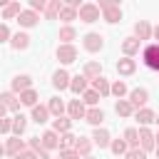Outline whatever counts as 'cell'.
I'll list each match as a JSON object with an SVG mask.
<instances>
[{
  "label": "cell",
  "mask_w": 159,
  "mask_h": 159,
  "mask_svg": "<svg viewBox=\"0 0 159 159\" xmlns=\"http://www.w3.org/2000/svg\"><path fill=\"white\" fill-rule=\"evenodd\" d=\"M77 12H80V20H82V22H94V20H99V7L92 5V2H82Z\"/></svg>",
  "instance_id": "cell-1"
},
{
  "label": "cell",
  "mask_w": 159,
  "mask_h": 159,
  "mask_svg": "<svg viewBox=\"0 0 159 159\" xmlns=\"http://www.w3.org/2000/svg\"><path fill=\"white\" fill-rule=\"evenodd\" d=\"M144 65L149 70H159V45H147L144 47Z\"/></svg>",
  "instance_id": "cell-2"
},
{
  "label": "cell",
  "mask_w": 159,
  "mask_h": 159,
  "mask_svg": "<svg viewBox=\"0 0 159 159\" xmlns=\"http://www.w3.org/2000/svg\"><path fill=\"white\" fill-rule=\"evenodd\" d=\"M84 50H87V52H97V50H102V35H97V32L84 35Z\"/></svg>",
  "instance_id": "cell-3"
},
{
  "label": "cell",
  "mask_w": 159,
  "mask_h": 159,
  "mask_svg": "<svg viewBox=\"0 0 159 159\" xmlns=\"http://www.w3.org/2000/svg\"><path fill=\"white\" fill-rule=\"evenodd\" d=\"M57 57H60V62L70 65V62H75V57H77V50H75L72 45H62V47H57Z\"/></svg>",
  "instance_id": "cell-4"
},
{
  "label": "cell",
  "mask_w": 159,
  "mask_h": 159,
  "mask_svg": "<svg viewBox=\"0 0 159 159\" xmlns=\"http://www.w3.org/2000/svg\"><path fill=\"white\" fill-rule=\"evenodd\" d=\"M147 99H149L147 89H132V94H129V104L132 107H142V104H147Z\"/></svg>",
  "instance_id": "cell-5"
},
{
  "label": "cell",
  "mask_w": 159,
  "mask_h": 159,
  "mask_svg": "<svg viewBox=\"0 0 159 159\" xmlns=\"http://www.w3.org/2000/svg\"><path fill=\"white\" fill-rule=\"evenodd\" d=\"M40 142H42V147L45 149H55V147H60V137H57V132H45L42 137H40Z\"/></svg>",
  "instance_id": "cell-6"
},
{
  "label": "cell",
  "mask_w": 159,
  "mask_h": 159,
  "mask_svg": "<svg viewBox=\"0 0 159 159\" xmlns=\"http://www.w3.org/2000/svg\"><path fill=\"white\" fill-rule=\"evenodd\" d=\"M139 144H142V152H147V149H154V134L149 132V129H139Z\"/></svg>",
  "instance_id": "cell-7"
},
{
  "label": "cell",
  "mask_w": 159,
  "mask_h": 159,
  "mask_svg": "<svg viewBox=\"0 0 159 159\" xmlns=\"http://www.w3.org/2000/svg\"><path fill=\"white\" fill-rule=\"evenodd\" d=\"M17 22H20L22 27H32V25L37 22V15H35L32 10H20V15H17Z\"/></svg>",
  "instance_id": "cell-8"
},
{
  "label": "cell",
  "mask_w": 159,
  "mask_h": 159,
  "mask_svg": "<svg viewBox=\"0 0 159 159\" xmlns=\"http://www.w3.org/2000/svg\"><path fill=\"white\" fill-rule=\"evenodd\" d=\"M52 84H55L57 89H67V87H70V75H67L65 70H57L55 77H52Z\"/></svg>",
  "instance_id": "cell-9"
},
{
  "label": "cell",
  "mask_w": 159,
  "mask_h": 159,
  "mask_svg": "<svg viewBox=\"0 0 159 159\" xmlns=\"http://www.w3.org/2000/svg\"><path fill=\"white\" fill-rule=\"evenodd\" d=\"M70 89H72V92H77V94H80V92H84V89H87V77H84V75L70 77Z\"/></svg>",
  "instance_id": "cell-10"
},
{
  "label": "cell",
  "mask_w": 159,
  "mask_h": 159,
  "mask_svg": "<svg viewBox=\"0 0 159 159\" xmlns=\"http://www.w3.org/2000/svg\"><path fill=\"white\" fill-rule=\"evenodd\" d=\"M67 109H70V119H82V117H84V104H82L80 99H72Z\"/></svg>",
  "instance_id": "cell-11"
},
{
  "label": "cell",
  "mask_w": 159,
  "mask_h": 159,
  "mask_svg": "<svg viewBox=\"0 0 159 159\" xmlns=\"http://www.w3.org/2000/svg\"><path fill=\"white\" fill-rule=\"evenodd\" d=\"M30 84H32V80H30L27 75H17V77L12 80V89H15V92H25Z\"/></svg>",
  "instance_id": "cell-12"
},
{
  "label": "cell",
  "mask_w": 159,
  "mask_h": 159,
  "mask_svg": "<svg viewBox=\"0 0 159 159\" xmlns=\"http://www.w3.org/2000/svg\"><path fill=\"white\" fill-rule=\"evenodd\" d=\"M89 149H92V142H89V139L80 137V139L75 142V152H77V157H80V154H82V157H89Z\"/></svg>",
  "instance_id": "cell-13"
},
{
  "label": "cell",
  "mask_w": 159,
  "mask_h": 159,
  "mask_svg": "<svg viewBox=\"0 0 159 159\" xmlns=\"http://www.w3.org/2000/svg\"><path fill=\"white\" fill-rule=\"evenodd\" d=\"M92 142H94L97 147H109V134H107V129H94Z\"/></svg>",
  "instance_id": "cell-14"
},
{
  "label": "cell",
  "mask_w": 159,
  "mask_h": 159,
  "mask_svg": "<svg viewBox=\"0 0 159 159\" xmlns=\"http://www.w3.org/2000/svg\"><path fill=\"white\" fill-rule=\"evenodd\" d=\"M30 149H32L35 154H40V159H50V154H47V149L42 147L40 137H32V139H30Z\"/></svg>",
  "instance_id": "cell-15"
},
{
  "label": "cell",
  "mask_w": 159,
  "mask_h": 159,
  "mask_svg": "<svg viewBox=\"0 0 159 159\" xmlns=\"http://www.w3.org/2000/svg\"><path fill=\"white\" fill-rule=\"evenodd\" d=\"M27 45H30V37H27L25 32L12 35V47H15V50H27Z\"/></svg>",
  "instance_id": "cell-16"
},
{
  "label": "cell",
  "mask_w": 159,
  "mask_h": 159,
  "mask_svg": "<svg viewBox=\"0 0 159 159\" xmlns=\"http://www.w3.org/2000/svg\"><path fill=\"white\" fill-rule=\"evenodd\" d=\"M117 72H119V75H132V72H134V60H129V57L119 60V62H117Z\"/></svg>",
  "instance_id": "cell-17"
},
{
  "label": "cell",
  "mask_w": 159,
  "mask_h": 159,
  "mask_svg": "<svg viewBox=\"0 0 159 159\" xmlns=\"http://www.w3.org/2000/svg\"><path fill=\"white\" fill-rule=\"evenodd\" d=\"M47 112H52L55 117H62V112H65L62 99H60V97H52V99H50V104H47Z\"/></svg>",
  "instance_id": "cell-18"
},
{
  "label": "cell",
  "mask_w": 159,
  "mask_h": 159,
  "mask_svg": "<svg viewBox=\"0 0 159 159\" xmlns=\"http://www.w3.org/2000/svg\"><path fill=\"white\" fill-rule=\"evenodd\" d=\"M114 112H117L119 117H129V114L134 112V107H132V104H129L127 99H119V102L114 104Z\"/></svg>",
  "instance_id": "cell-19"
},
{
  "label": "cell",
  "mask_w": 159,
  "mask_h": 159,
  "mask_svg": "<svg viewBox=\"0 0 159 159\" xmlns=\"http://www.w3.org/2000/svg\"><path fill=\"white\" fill-rule=\"evenodd\" d=\"M84 119L89 122V124H102V119H104V112L102 109H89V112H84Z\"/></svg>",
  "instance_id": "cell-20"
},
{
  "label": "cell",
  "mask_w": 159,
  "mask_h": 159,
  "mask_svg": "<svg viewBox=\"0 0 159 159\" xmlns=\"http://www.w3.org/2000/svg\"><path fill=\"white\" fill-rule=\"evenodd\" d=\"M22 149H25V144H22V139H17V137H15V139H10V142H7V147H5V152H7V154H12V157H17Z\"/></svg>",
  "instance_id": "cell-21"
},
{
  "label": "cell",
  "mask_w": 159,
  "mask_h": 159,
  "mask_svg": "<svg viewBox=\"0 0 159 159\" xmlns=\"http://www.w3.org/2000/svg\"><path fill=\"white\" fill-rule=\"evenodd\" d=\"M122 50H124V55H134V52L139 50V40H137V37H127V40L122 42Z\"/></svg>",
  "instance_id": "cell-22"
},
{
  "label": "cell",
  "mask_w": 159,
  "mask_h": 159,
  "mask_svg": "<svg viewBox=\"0 0 159 159\" xmlns=\"http://www.w3.org/2000/svg\"><path fill=\"white\" fill-rule=\"evenodd\" d=\"M20 102L27 104V107H35V102H37V92H35V89H25V92H20Z\"/></svg>",
  "instance_id": "cell-23"
},
{
  "label": "cell",
  "mask_w": 159,
  "mask_h": 159,
  "mask_svg": "<svg viewBox=\"0 0 159 159\" xmlns=\"http://www.w3.org/2000/svg\"><path fill=\"white\" fill-rule=\"evenodd\" d=\"M47 114H50V112H47V107H42V104H40V107H37V104L32 107V119H35L37 124L47 122Z\"/></svg>",
  "instance_id": "cell-24"
},
{
  "label": "cell",
  "mask_w": 159,
  "mask_h": 159,
  "mask_svg": "<svg viewBox=\"0 0 159 159\" xmlns=\"http://www.w3.org/2000/svg\"><path fill=\"white\" fill-rule=\"evenodd\" d=\"M134 32H137V40H147L152 30H149V25H147L144 20H139V22L134 25Z\"/></svg>",
  "instance_id": "cell-25"
},
{
  "label": "cell",
  "mask_w": 159,
  "mask_h": 159,
  "mask_svg": "<svg viewBox=\"0 0 159 159\" xmlns=\"http://www.w3.org/2000/svg\"><path fill=\"white\" fill-rule=\"evenodd\" d=\"M137 119H139V124H152V122L157 119V114H154L152 109H139V112H137Z\"/></svg>",
  "instance_id": "cell-26"
},
{
  "label": "cell",
  "mask_w": 159,
  "mask_h": 159,
  "mask_svg": "<svg viewBox=\"0 0 159 159\" xmlns=\"http://www.w3.org/2000/svg\"><path fill=\"white\" fill-rule=\"evenodd\" d=\"M25 127H27L25 117H22V114H15V117H12V127H10V129H12L15 134H22V132H25Z\"/></svg>",
  "instance_id": "cell-27"
},
{
  "label": "cell",
  "mask_w": 159,
  "mask_h": 159,
  "mask_svg": "<svg viewBox=\"0 0 159 159\" xmlns=\"http://www.w3.org/2000/svg\"><path fill=\"white\" fill-rule=\"evenodd\" d=\"M119 17H122L119 5H112V7H107V10H104V20H107V22H117Z\"/></svg>",
  "instance_id": "cell-28"
},
{
  "label": "cell",
  "mask_w": 159,
  "mask_h": 159,
  "mask_svg": "<svg viewBox=\"0 0 159 159\" xmlns=\"http://www.w3.org/2000/svg\"><path fill=\"white\" fill-rule=\"evenodd\" d=\"M0 104L5 107V109H17V99L10 94V92H5V94H0Z\"/></svg>",
  "instance_id": "cell-29"
},
{
  "label": "cell",
  "mask_w": 159,
  "mask_h": 159,
  "mask_svg": "<svg viewBox=\"0 0 159 159\" xmlns=\"http://www.w3.org/2000/svg\"><path fill=\"white\" fill-rule=\"evenodd\" d=\"M70 127H72V122H70V119H65V117H57V119H55V127H52V132H70Z\"/></svg>",
  "instance_id": "cell-30"
},
{
  "label": "cell",
  "mask_w": 159,
  "mask_h": 159,
  "mask_svg": "<svg viewBox=\"0 0 159 159\" xmlns=\"http://www.w3.org/2000/svg\"><path fill=\"white\" fill-rule=\"evenodd\" d=\"M124 142L132 144V147H137V144H139V132H137L134 127H129V129L124 132Z\"/></svg>",
  "instance_id": "cell-31"
},
{
  "label": "cell",
  "mask_w": 159,
  "mask_h": 159,
  "mask_svg": "<svg viewBox=\"0 0 159 159\" xmlns=\"http://www.w3.org/2000/svg\"><path fill=\"white\" fill-rule=\"evenodd\" d=\"M62 10V5H60V0H55V2H50V5H45V12H47V20H55V15Z\"/></svg>",
  "instance_id": "cell-32"
},
{
  "label": "cell",
  "mask_w": 159,
  "mask_h": 159,
  "mask_svg": "<svg viewBox=\"0 0 159 159\" xmlns=\"http://www.w3.org/2000/svg\"><path fill=\"white\" fill-rule=\"evenodd\" d=\"M15 15H20V2H10V5H5L2 17H5V20H10V17H15Z\"/></svg>",
  "instance_id": "cell-33"
},
{
  "label": "cell",
  "mask_w": 159,
  "mask_h": 159,
  "mask_svg": "<svg viewBox=\"0 0 159 159\" xmlns=\"http://www.w3.org/2000/svg\"><path fill=\"white\" fill-rule=\"evenodd\" d=\"M94 92H97V94H109V84H107L104 77H97V80H94Z\"/></svg>",
  "instance_id": "cell-34"
},
{
  "label": "cell",
  "mask_w": 159,
  "mask_h": 159,
  "mask_svg": "<svg viewBox=\"0 0 159 159\" xmlns=\"http://www.w3.org/2000/svg\"><path fill=\"white\" fill-rule=\"evenodd\" d=\"M99 70H102L99 62H89V65L84 67V77H94V80H97V77H99Z\"/></svg>",
  "instance_id": "cell-35"
},
{
  "label": "cell",
  "mask_w": 159,
  "mask_h": 159,
  "mask_svg": "<svg viewBox=\"0 0 159 159\" xmlns=\"http://www.w3.org/2000/svg\"><path fill=\"white\" fill-rule=\"evenodd\" d=\"M60 17H62L65 22H70V20H75V17H77V10L67 5V7H62V10H60Z\"/></svg>",
  "instance_id": "cell-36"
},
{
  "label": "cell",
  "mask_w": 159,
  "mask_h": 159,
  "mask_svg": "<svg viewBox=\"0 0 159 159\" xmlns=\"http://www.w3.org/2000/svg\"><path fill=\"white\" fill-rule=\"evenodd\" d=\"M109 147H112L114 154H124V152H127V142H124V139H114Z\"/></svg>",
  "instance_id": "cell-37"
},
{
  "label": "cell",
  "mask_w": 159,
  "mask_h": 159,
  "mask_svg": "<svg viewBox=\"0 0 159 159\" xmlns=\"http://www.w3.org/2000/svg\"><path fill=\"white\" fill-rule=\"evenodd\" d=\"M82 102H87V104H97L99 102V94L94 92V89H84V99Z\"/></svg>",
  "instance_id": "cell-38"
},
{
  "label": "cell",
  "mask_w": 159,
  "mask_h": 159,
  "mask_svg": "<svg viewBox=\"0 0 159 159\" xmlns=\"http://www.w3.org/2000/svg\"><path fill=\"white\" fill-rule=\"evenodd\" d=\"M60 40H65V42L75 40V27H62L60 30Z\"/></svg>",
  "instance_id": "cell-39"
},
{
  "label": "cell",
  "mask_w": 159,
  "mask_h": 159,
  "mask_svg": "<svg viewBox=\"0 0 159 159\" xmlns=\"http://www.w3.org/2000/svg\"><path fill=\"white\" fill-rule=\"evenodd\" d=\"M109 92H112V94H117V97H122V94L127 92V84H124V82H114V84L109 87Z\"/></svg>",
  "instance_id": "cell-40"
},
{
  "label": "cell",
  "mask_w": 159,
  "mask_h": 159,
  "mask_svg": "<svg viewBox=\"0 0 159 159\" xmlns=\"http://www.w3.org/2000/svg\"><path fill=\"white\" fill-rule=\"evenodd\" d=\"M127 159H144V152L134 147V149H129V152H127Z\"/></svg>",
  "instance_id": "cell-41"
},
{
  "label": "cell",
  "mask_w": 159,
  "mask_h": 159,
  "mask_svg": "<svg viewBox=\"0 0 159 159\" xmlns=\"http://www.w3.org/2000/svg\"><path fill=\"white\" fill-rule=\"evenodd\" d=\"M10 127H12V122L2 117V119H0V132H10Z\"/></svg>",
  "instance_id": "cell-42"
},
{
  "label": "cell",
  "mask_w": 159,
  "mask_h": 159,
  "mask_svg": "<svg viewBox=\"0 0 159 159\" xmlns=\"http://www.w3.org/2000/svg\"><path fill=\"white\" fill-rule=\"evenodd\" d=\"M10 37V30H7V25H0V42H5Z\"/></svg>",
  "instance_id": "cell-43"
},
{
  "label": "cell",
  "mask_w": 159,
  "mask_h": 159,
  "mask_svg": "<svg viewBox=\"0 0 159 159\" xmlns=\"http://www.w3.org/2000/svg\"><path fill=\"white\" fill-rule=\"evenodd\" d=\"M15 159H37V154H35V152H20Z\"/></svg>",
  "instance_id": "cell-44"
},
{
  "label": "cell",
  "mask_w": 159,
  "mask_h": 159,
  "mask_svg": "<svg viewBox=\"0 0 159 159\" xmlns=\"http://www.w3.org/2000/svg\"><path fill=\"white\" fill-rule=\"evenodd\" d=\"M32 10H45V0H32Z\"/></svg>",
  "instance_id": "cell-45"
},
{
  "label": "cell",
  "mask_w": 159,
  "mask_h": 159,
  "mask_svg": "<svg viewBox=\"0 0 159 159\" xmlns=\"http://www.w3.org/2000/svg\"><path fill=\"white\" fill-rule=\"evenodd\" d=\"M154 35H157V40H159V25H157V27H154Z\"/></svg>",
  "instance_id": "cell-46"
},
{
  "label": "cell",
  "mask_w": 159,
  "mask_h": 159,
  "mask_svg": "<svg viewBox=\"0 0 159 159\" xmlns=\"http://www.w3.org/2000/svg\"><path fill=\"white\" fill-rule=\"evenodd\" d=\"M2 154H5V147H2V144H0V157H2Z\"/></svg>",
  "instance_id": "cell-47"
},
{
  "label": "cell",
  "mask_w": 159,
  "mask_h": 159,
  "mask_svg": "<svg viewBox=\"0 0 159 159\" xmlns=\"http://www.w3.org/2000/svg\"><path fill=\"white\" fill-rule=\"evenodd\" d=\"M154 139H157V147H159V134H157V137H154Z\"/></svg>",
  "instance_id": "cell-48"
},
{
  "label": "cell",
  "mask_w": 159,
  "mask_h": 159,
  "mask_svg": "<svg viewBox=\"0 0 159 159\" xmlns=\"http://www.w3.org/2000/svg\"><path fill=\"white\" fill-rule=\"evenodd\" d=\"M157 157H159V147H157Z\"/></svg>",
  "instance_id": "cell-49"
},
{
  "label": "cell",
  "mask_w": 159,
  "mask_h": 159,
  "mask_svg": "<svg viewBox=\"0 0 159 159\" xmlns=\"http://www.w3.org/2000/svg\"><path fill=\"white\" fill-rule=\"evenodd\" d=\"M154 122H159V114H157V119H154Z\"/></svg>",
  "instance_id": "cell-50"
},
{
  "label": "cell",
  "mask_w": 159,
  "mask_h": 159,
  "mask_svg": "<svg viewBox=\"0 0 159 159\" xmlns=\"http://www.w3.org/2000/svg\"><path fill=\"white\" fill-rule=\"evenodd\" d=\"M84 159H92V157H84Z\"/></svg>",
  "instance_id": "cell-51"
}]
</instances>
